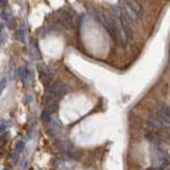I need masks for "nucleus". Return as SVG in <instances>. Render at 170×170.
Here are the masks:
<instances>
[{"label": "nucleus", "instance_id": "f257e3e1", "mask_svg": "<svg viewBox=\"0 0 170 170\" xmlns=\"http://www.w3.org/2000/svg\"><path fill=\"white\" fill-rule=\"evenodd\" d=\"M65 94H67V85L64 82L57 81V82L51 84V87H50V98L51 99H60Z\"/></svg>", "mask_w": 170, "mask_h": 170}, {"label": "nucleus", "instance_id": "f03ea898", "mask_svg": "<svg viewBox=\"0 0 170 170\" xmlns=\"http://www.w3.org/2000/svg\"><path fill=\"white\" fill-rule=\"evenodd\" d=\"M119 13H120V17H119L120 27H122V30H124L126 38H128V40H130V38L133 37V33H132V28H130L129 17H128V14L125 13V10H122V9H119Z\"/></svg>", "mask_w": 170, "mask_h": 170}, {"label": "nucleus", "instance_id": "7ed1b4c3", "mask_svg": "<svg viewBox=\"0 0 170 170\" xmlns=\"http://www.w3.org/2000/svg\"><path fill=\"white\" fill-rule=\"evenodd\" d=\"M101 21H102L103 27H105V30L108 31V34H109L112 38H116V30H115V21L111 19L108 14L105 13H101Z\"/></svg>", "mask_w": 170, "mask_h": 170}, {"label": "nucleus", "instance_id": "20e7f679", "mask_svg": "<svg viewBox=\"0 0 170 170\" xmlns=\"http://www.w3.org/2000/svg\"><path fill=\"white\" fill-rule=\"evenodd\" d=\"M125 3H126V6L130 10L133 11L137 19H143V7L137 0H125Z\"/></svg>", "mask_w": 170, "mask_h": 170}, {"label": "nucleus", "instance_id": "39448f33", "mask_svg": "<svg viewBox=\"0 0 170 170\" xmlns=\"http://www.w3.org/2000/svg\"><path fill=\"white\" fill-rule=\"evenodd\" d=\"M145 125H146V128L150 130H159L163 126V122L160 119H156V118H149V119H146Z\"/></svg>", "mask_w": 170, "mask_h": 170}, {"label": "nucleus", "instance_id": "423d86ee", "mask_svg": "<svg viewBox=\"0 0 170 170\" xmlns=\"http://www.w3.org/2000/svg\"><path fill=\"white\" fill-rule=\"evenodd\" d=\"M159 119L166 124L169 126V122H170V113H169V107L167 105H163V107L159 109Z\"/></svg>", "mask_w": 170, "mask_h": 170}, {"label": "nucleus", "instance_id": "0eeeda50", "mask_svg": "<svg viewBox=\"0 0 170 170\" xmlns=\"http://www.w3.org/2000/svg\"><path fill=\"white\" fill-rule=\"evenodd\" d=\"M71 19H72V17H70L67 13H63V16H61V23H63L64 26L67 27L68 30H71V28H72V24H71Z\"/></svg>", "mask_w": 170, "mask_h": 170}, {"label": "nucleus", "instance_id": "6e6552de", "mask_svg": "<svg viewBox=\"0 0 170 170\" xmlns=\"http://www.w3.org/2000/svg\"><path fill=\"white\" fill-rule=\"evenodd\" d=\"M46 108H47V112H48V113H53V112H55V111H57V108H58V103L55 102V99H53L51 102L47 103Z\"/></svg>", "mask_w": 170, "mask_h": 170}, {"label": "nucleus", "instance_id": "1a4fd4ad", "mask_svg": "<svg viewBox=\"0 0 170 170\" xmlns=\"http://www.w3.org/2000/svg\"><path fill=\"white\" fill-rule=\"evenodd\" d=\"M17 72H19V77L23 80V82H27V78H26L27 71L24 70V68H19V70H17Z\"/></svg>", "mask_w": 170, "mask_h": 170}, {"label": "nucleus", "instance_id": "9d476101", "mask_svg": "<svg viewBox=\"0 0 170 170\" xmlns=\"http://www.w3.org/2000/svg\"><path fill=\"white\" fill-rule=\"evenodd\" d=\"M14 38H16V40H19V41H23V40H24V33H23V30H17L16 33H14Z\"/></svg>", "mask_w": 170, "mask_h": 170}, {"label": "nucleus", "instance_id": "9b49d317", "mask_svg": "<svg viewBox=\"0 0 170 170\" xmlns=\"http://www.w3.org/2000/svg\"><path fill=\"white\" fill-rule=\"evenodd\" d=\"M10 16H11V11L9 10V9L2 11V19H3V20H10V19H11Z\"/></svg>", "mask_w": 170, "mask_h": 170}, {"label": "nucleus", "instance_id": "f8f14e48", "mask_svg": "<svg viewBox=\"0 0 170 170\" xmlns=\"http://www.w3.org/2000/svg\"><path fill=\"white\" fill-rule=\"evenodd\" d=\"M6 85H7V80L6 78H3V80L0 81V95L3 94V89L6 88Z\"/></svg>", "mask_w": 170, "mask_h": 170}, {"label": "nucleus", "instance_id": "ddd939ff", "mask_svg": "<svg viewBox=\"0 0 170 170\" xmlns=\"http://www.w3.org/2000/svg\"><path fill=\"white\" fill-rule=\"evenodd\" d=\"M23 149H24V143H23V142H19L17 146H16V150H17V152H21Z\"/></svg>", "mask_w": 170, "mask_h": 170}, {"label": "nucleus", "instance_id": "4468645a", "mask_svg": "<svg viewBox=\"0 0 170 170\" xmlns=\"http://www.w3.org/2000/svg\"><path fill=\"white\" fill-rule=\"evenodd\" d=\"M9 126H11V122H3V125L0 126V132L3 129H6V128H9Z\"/></svg>", "mask_w": 170, "mask_h": 170}, {"label": "nucleus", "instance_id": "2eb2a0df", "mask_svg": "<svg viewBox=\"0 0 170 170\" xmlns=\"http://www.w3.org/2000/svg\"><path fill=\"white\" fill-rule=\"evenodd\" d=\"M7 137H9V133H7V132H6V133H3V135H2V136H0V142L3 143V142L7 139Z\"/></svg>", "mask_w": 170, "mask_h": 170}, {"label": "nucleus", "instance_id": "dca6fc26", "mask_svg": "<svg viewBox=\"0 0 170 170\" xmlns=\"http://www.w3.org/2000/svg\"><path fill=\"white\" fill-rule=\"evenodd\" d=\"M24 102H26V103L31 102V97H30V95H27V98H26V99H24Z\"/></svg>", "mask_w": 170, "mask_h": 170}, {"label": "nucleus", "instance_id": "f3484780", "mask_svg": "<svg viewBox=\"0 0 170 170\" xmlns=\"http://www.w3.org/2000/svg\"><path fill=\"white\" fill-rule=\"evenodd\" d=\"M0 4H7V0H0Z\"/></svg>", "mask_w": 170, "mask_h": 170}, {"label": "nucleus", "instance_id": "a211bd4d", "mask_svg": "<svg viewBox=\"0 0 170 170\" xmlns=\"http://www.w3.org/2000/svg\"><path fill=\"white\" fill-rule=\"evenodd\" d=\"M3 30V24H0V31Z\"/></svg>", "mask_w": 170, "mask_h": 170}]
</instances>
